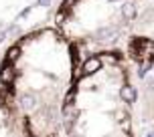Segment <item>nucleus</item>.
Wrapping results in <instances>:
<instances>
[{
  "label": "nucleus",
  "mask_w": 154,
  "mask_h": 137,
  "mask_svg": "<svg viewBox=\"0 0 154 137\" xmlns=\"http://www.w3.org/2000/svg\"><path fill=\"white\" fill-rule=\"evenodd\" d=\"M79 54L57 28L14 40L0 63V91L31 137H63V113L79 75Z\"/></svg>",
  "instance_id": "nucleus-1"
},
{
  "label": "nucleus",
  "mask_w": 154,
  "mask_h": 137,
  "mask_svg": "<svg viewBox=\"0 0 154 137\" xmlns=\"http://www.w3.org/2000/svg\"><path fill=\"white\" fill-rule=\"evenodd\" d=\"M63 137H138L134 87L122 54L83 61L65 105Z\"/></svg>",
  "instance_id": "nucleus-2"
},
{
  "label": "nucleus",
  "mask_w": 154,
  "mask_h": 137,
  "mask_svg": "<svg viewBox=\"0 0 154 137\" xmlns=\"http://www.w3.org/2000/svg\"><path fill=\"white\" fill-rule=\"evenodd\" d=\"M142 0H63L55 28L79 59L124 54L140 16Z\"/></svg>",
  "instance_id": "nucleus-3"
},
{
  "label": "nucleus",
  "mask_w": 154,
  "mask_h": 137,
  "mask_svg": "<svg viewBox=\"0 0 154 137\" xmlns=\"http://www.w3.org/2000/svg\"><path fill=\"white\" fill-rule=\"evenodd\" d=\"M0 137H31L24 121L2 91H0Z\"/></svg>",
  "instance_id": "nucleus-4"
}]
</instances>
